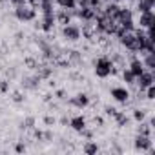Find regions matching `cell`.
Listing matches in <instances>:
<instances>
[{
  "label": "cell",
  "instance_id": "cb8c5ba5",
  "mask_svg": "<svg viewBox=\"0 0 155 155\" xmlns=\"http://www.w3.org/2000/svg\"><path fill=\"white\" fill-rule=\"evenodd\" d=\"M0 91H2V93L9 91V81H0Z\"/></svg>",
  "mask_w": 155,
  "mask_h": 155
},
{
  "label": "cell",
  "instance_id": "5b68a950",
  "mask_svg": "<svg viewBox=\"0 0 155 155\" xmlns=\"http://www.w3.org/2000/svg\"><path fill=\"white\" fill-rule=\"evenodd\" d=\"M15 18L18 20V22H33V20H37V9L35 8H31V6H28V4H24V6H17L15 8Z\"/></svg>",
  "mask_w": 155,
  "mask_h": 155
},
{
  "label": "cell",
  "instance_id": "1f68e13d",
  "mask_svg": "<svg viewBox=\"0 0 155 155\" xmlns=\"http://www.w3.org/2000/svg\"><path fill=\"white\" fill-rule=\"evenodd\" d=\"M104 4H108V2H115V4H122V0H102Z\"/></svg>",
  "mask_w": 155,
  "mask_h": 155
},
{
  "label": "cell",
  "instance_id": "7c38bea8",
  "mask_svg": "<svg viewBox=\"0 0 155 155\" xmlns=\"http://www.w3.org/2000/svg\"><path fill=\"white\" fill-rule=\"evenodd\" d=\"M128 69L133 73V77L137 79V77L144 71V66H142V60L140 58H137V57H131V60H130V64H128Z\"/></svg>",
  "mask_w": 155,
  "mask_h": 155
},
{
  "label": "cell",
  "instance_id": "30bf717a",
  "mask_svg": "<svg viewBox=\"0 0 155 155\" xmlns=\"http://www.w3.org/2000/svg\"><path fill=\"white\" fill-rule=\"evenodd\" d=\"M68 104L73 106V108H77V110H84V108L90 106V95L88 93H77L75 97H71L68 101Z\"/></svg>",
  "mask_w": 155,
  "mask_h": 155
},
{
  "label": "cell",
  "instance_id": "44dd1931",
  "mask_svg": "<svg viewBox=\"0 0 155 155\" xmlns=\"http://www.w3.org/2000/svg\"><path fill=\"white\" fill-rule=\"evenodd\" d=\"M55 2L62 9H73V8H77V0H55Z\"/></svg>",
  "mask_w": 155,
  "mask_h": 155
},
{
  "label": "cell",
  "instance_id": "ba28073f",
  "mask_svg": "<svg viewBox=\"0 0 155 155\" xmlns=\"http://www.w3.org/2000/svg\"><path fill=\"white\" fill-rule=\"evenodd\" d=\"M137 88H139V91H144L148 86H151V84H155V75H153V71H148V69H144L137 79H135V82H133Z\"/></svg>",
  "mask_w": 155,
  "mask_h": 155
},
{
  "label": "cell",
  "instance_id": "d6a6232c",
  "mask_svg": "<svg viewBox=\"0 0 155 155\" xmlns=\"http://www.w3.org/2000/svg\"><path fill=\"white\" fill-rule=\"evenodd\" d=\"M60 124H69V119H68V117H62V119H60Z\"/></svg>",
  "mask_w": 155,
  "mask_h": 155
},
{
  "label": "cell",
  "instance_id": "6da1fadb",
  "mask_svg": "<svg viewBox=\"0 0 155 155\" xmlns=\"http://www.w3.org/2000/svg\"><path fill=\"white\" fill-rule=\"evenodd\" d=\"M93 73L99 77V79H108L110 75H113V62H111V58L106 57V55L95 58V62H93Z\"/></svg>",
  "mask_w": 155,
  "mask_h": 155
},
{
  "label": "cell",
  "instance_id": "83f0119b",
  "mask_svg": "<svg viewBox=\"0 0 155 155\" xmlns=\"http://www.w3.org/2000/svg\"><path fill=\"white\" fill-rule=\"evenodd\" d=\"M44 122H46L48 126H51V124H55V122H57V119H55V117H51V115H48V117H44Z\"/></svg>",
  "mask_w": 155,
  "mask_h": 155
},
{
  "label": "cell",
  "instance_id": "ffe728a7",
  "mask_svg": "<svg viewBox=\"0 0 155 155\" xmlns=\"http://www.w3.org/2000/svg\"><path fill=\"white\" fill-rule=\"evenodd\" d=\"M120 77H122V81H124L128 86H133V82H135V77H133V73H131L128 68H124V69L120 71Z\"/></svg>",
  "mask_w": 155,
  "mask_h": 155
},
{
  "label": "cell",
  "instance_id": "9a60e30c",
  "mask_svg": "<svg viewBox=\"0 0 155 155\" xmlns=\"http://www.w3.org/2000/svg\"><path fill=\"white\" fill-rule=\"evenodd\" d=\"M153 6H155V0H135V9H137V13L150 11V9H153Z\"/></svg>",
  "mask_w": 155,
  "mask_h": 155
},
{
  "label": "cell",
  "instance_id": "e0dca14e",
  "mask_svg": "<svg viewBox=\"0 0 155 155\" xmlns=\"http://www.w3.org/2000/svg\"><path fill=\"white\" fill-rule=\"evenodd\" d=\"M68 62H69V66H79L81 62H82V55H81V51H68Z\"/></svg>",
  "mask_w": 155,
  "mask_h": 155
},
{
  "label": "cell",
  "instance_id": "4fadbf2b",
  "mask_svg": "<svg viewBox=\"0 0 155 155\" xmlns=\"http://www.w3.org/2000/svg\"><path fill=\"white\" fill-rule=\"evenodd\" d=\"M38 86H40L38 75H31V77H24L22 79V88L24 90H37Z\"/></svg>",
  "mask_w": 155,
  "mask_h": 155
},
{
  "label": "cell",
  "instance_id": "d4e9b609",
  "mask_svg": "<svg viewBox=\"0 0 155 155\" xmlns=\"http://www.w3.org/2000/svg\"><path fill=\"white\" fill-rule=\"evenodd\" d=\"M11 99H13V101H15V102H24V99H26V97H24V95H22V93H20V91H15V93H13V97H11Z\"/></svg>",
  "mask_w": 155,
  "mask_h": 155
},
{
  "label": "cell",
  "instance_id": "9c48e42d",
  "mask_svg": "<svg viewBox=\"0 0 155 155\" xmlns=\"http://www.w3.org/2000/svg\"><path fill=\"white\" fill-rule=\"evenodd\" d=\"M57 26V18H55V13H42V18H40V31L44 33H51Z\"/></svg>",
  "mask_w": 155,
  "mask_h": 155
},
{
  "label": "cell",
  "instance_id": "ac0fdd59",
  "mask_svg": "<svg viewBox=\"0 0 155 155\" xmlns=\"http://www.w3.org/2000/svg\"><path fill=\"white\" fill-rule=\"evenodd\" d=\"M113 119L117 120V124H119L120 128H124V126H128V124H130V117H128L124 111H119V110H117V111L113 113Z\"/></svg>",
  "mask_w": 155,
  "mask_h": 155
},
{
  "label": "cell",
  "instance_id": "7a4b0ae2",
  "mask_svg": "<svg viewBox=\"0 0 155 155\" xmlns=\"http://www.w3.org/2000/svg\"><path fill=\"white\" fill-rule=\"evenodd\" d=\"M115 22L119 28L122 29H128V31H133L135 29V17H133V11L126 6H120L117 17H115Z\"/></svg>",
  "mask_w": 155,
  "mask_h": 155
},
{
  "label": "cell",
  "instance_id": "4316f807",
  "mask_svg": "<svg viewBox=\"0 0 155 155\" xmlns=\"http://www.w3.org/2000/svg\"><path fill=\"white\" fill-rule=\"evenodd\" d=\"M115 111H117V110H115V108H111V106H106V108H104V113H106L108 117H113V113H115Z\"/></svg>",
  "mask_w": 155,
  "mask_h": 155
},
{
  "label": "cell",
  "instance_id": "4dcf8cb0",
  "mask_svg": "<svg viewBox=\"0 0 155 155\" xmlns=\"http://www.w3.org/2000/svg\"><path fill=\"white\" fill-rule=\"evenodd\" d=\"M15 150H17V153H22V151H26V144H24V142H18V144L15 146Z\"/></svg>",
  "mask_w": 155,
  "mask_h": 155
},
{
  "label": "cell",
  "instance_id": "277c9868",
  "mask_svg": "<svg viewBox=\"0 0 155 155\" xmlns=\"http://www.w3.org/2000/svg\"><path fill=\"white\" fill-rule=\"evenodd\" d=\"M133 148H135V151H140V153H153V140H151L150 135L135 133Z\"/></svg>",
  "mask_w": 155,
  "mask_h": 155
},
{
  "label": "cell",
  "instance_id": "2e32d148",
  "mask_svg": "<svg viewBox=\"0 0 155 155\" xmlns=\"http://www.w3.org/2000/svg\"><path fill=\"white\" fill-rule=\"evenodd\" d=\"M55 6H57L55 0H40L38 9H40V13H55V11H57Z\"/></svg>",
  "mask_w": 155,
  "mask_h": 155
},
{
  "label": "cell",
  "instance_id": "484cf974",
  "mask_svg": "<svg viewBox=\"0 0 155 155\" xmlns=\"http://www.w3.org/2000/svg\"><path fill=\"white\" fill-rule=\"evenodd\" d=\"M8 2L13 6V8H17V6H24V4H28L26 0H8Z\"/></svg>",
  "mask_w": 155,
  "mask_h": 155
},
{
  "label": "cell",
  "instance_id": "7402d4cb",
  "mask_svg": "<svg viewBox=\"0 0 155 155\" xmlns=\"http://www.w3.org/2000/svg\"><path fill=\"white\" fill-rule=\"evenodd\" d=\"M133 120H135V122L146 120V110H142V108H135V110H133Z\"/></svg>",
  "mask_w": 155,
  "mask_h": 155
},
{
  "label": "cell",
  "instance_id": "5bb4252c",
  "mask_svg": "<svg viewBox=\"0 0 155 155\" xmlns=\"http://www.w3.org/2000/svg\"><path fill=\"white\" fill-rule=\"evenodd\" d=\"M142 66L148 71H155V53H142Z\"/></svg>",
  "mask_w": 155,
  "mask_h": 155
},
{
  "label": "cell",
  "instance_id": "8992f818",
  "mask_svg": "<svg viewBox=\"0 0 155 155\" xmlns=\"http://www.w3.org/2000/svg\"><path fill=\"white\" fill-rule=\"evenodd\" d=\"M155 26V13L153 9L150 11H140L137 20H135V28H140V29H148V28H153Z\"/></svg>",
  "mask_w": 155,
  "mask_h": 155
},
{
  "label": "cell",
  "instance_id": "52a82bcc",
  "mask_svg": "<svg viewBox=\"0 0 155 155\" xmlns=\"http://www.w3.org/2000/svg\"><path fill=\"white\" fill-rule=\"evenodd\" d=\"M110 95H111V99H113L115 102L124 104V106L130 102V97H131V93H130V90H128L126 86H113V88L110 90Z\"/></svg>",
  "mask_w": 155,
  "mask_h": 155
},
{
  "label": "cell",
  "instance_id": "3957f363",
  "mask_svg": "<svg viewBox=\"0 0 155 155\" xmlns=\"http://www.w3.org/2000/svg\"><path fill=\"white\" fill-rule=\"evenodd\" d=\"M60 35L66 42H79L81 37H82V31H81V26L75 24V22H69L66 26L60 28Z\"/></svg>",
  "mask_w": 155,
  "mask_h": 155
},
{
  "label": "cell",
  "instance_id": "f1b7e54d",
  "mask_svg": "<svg viewBox=\"0 0 155 155\" xmlns=\"http://www.w3.org/2000/svg\"><path fill=\"white\" fill-rule=\"evenodd\" d=\"M26 2H28V6H31V8L38 9V4H40V0H26Z\"/></svg>",
  "mask_w": 155,
  "mask_h": 155
},
{
  "label": "cell",
  "instance_id": "f546056e",
  "mask_svg": "<svg viewBox=\"0 0 155 155\" xmlns=\"http://www.w3.org/2000/svg\"><path fill=\"white\" fill-rule=\"evenodd\" d=\"M55 97L62 101V99H66V91H64V90H57V91H55Z\"/></svg>",
  "mask_w": 155,
  "mask_h": 155
},
{
  "label": "cell",
  "instance_id": "603a6c76",
  "mask_svg": "<svg viewBox=\"0 0 155 155\" xmlns=\"http://www.w3.org/2000/svg\"><path fill=\"white\" fill-rule=\"evenodd\" d=\"M144 93H146V99H148V101H153V99H155V84L148 86V88L144 90Z\"/></svg>",
  "mask_w": 155,
  "mask_h": 155
},
{
  "label": "cell",
  "instance_id": "d6986e66",
  "mask_svg": "<svg viewBox=\"0 0 155 155\" xmlns=\"http://www.w3.org/2000/svg\"><path fill=\"white\" fill-rule=\"evenodd\" d=\"M82 151H84L86 155H93V153H97V151H99V144H97V142H93V140H88V142L82 146Z\"/></svg>",
  "mask_w": 155,
  "mask_h": 155
},
{
  "label": "cell",
  "instance_id": "8fae6325",
  "mask_svg": "<svg viewBox=\"0 0 155 155\" xmlns=\"http://www.w3.org/2000/svg\"><path fill=\"white\" fill-rule=\"evenodd\" d=\"M69 128H71L73 131H77V133H81L84 128H88L86 117H84V115H75V117H71V119H69Z\"/></svg>",
  "mask_w": 155,
  "mask_h": 155
}]
</instances>
